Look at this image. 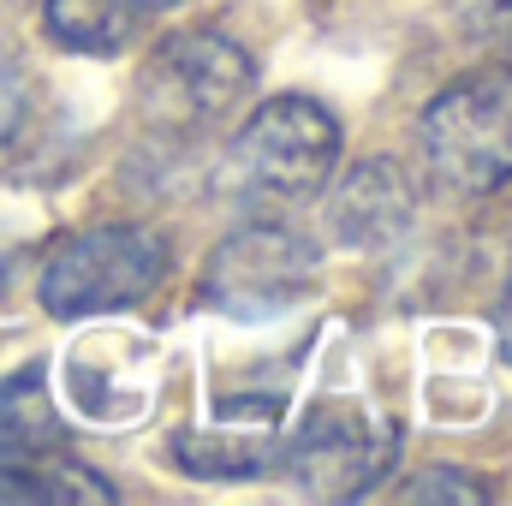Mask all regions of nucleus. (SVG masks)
<instances>
[{
	"mask_svg": "<svg viewBox=\"0 0 512 506\" xmlns=\"http://www.w3.org/2000/svg\"><path fill=\"white\" fill-rule=\"evenodd\" d=\"M340 161V126L310 96L262 102L233 137V185L256 209H292L328 185Z\"/></svg>",
	"mask_w": 512,
	"mask_h": 506,
	"instance_id": "obj_1",
	"label": "nucleus"
},
{
	"mask_svg": "<svg viewBox=\"0 0 512 506\" xmlns=\"http://www.w3.org/2000/svg\"><path fill=\"white\" fill-rule=\"evenodd\" d=\"M423 155L453 191L489 197L512 179V66H477L453 78L423 114Z\"/></svg>",
	"mask_w": 512,
	"mask_h": 506,
	"instance_id": "obj_2",
	"label": "nucleus"
},
{
	"mask_svg": "<svg viewBox=\"0 0 512 506\" xmlns=\"http://www.w3.org/2000/svg\"><path fill=\"white\" fill-rule=\"evenodd\" d=\"M167 274V251L155 233L143 227H90L78 239H66L60 251L42 262V310L60 322L78 316H102V310H126L143 304Z\"/></svg>",
	"mask_w": 512,
	"mask_h": 506,
	"instance_id": "obj_3",
	"label": "nucleus"
},
{
	"mask_svg": "<svg viewBox=\"0 0 512 506\" xmlns=\"http://www.w3.org/2000/svg\"><path fill=\"white\" fill-rule=\"evenodd\" d=\"M256 84V66L245 60V48L221 30H179L167 36L143 78H137V96H143V114L167 131H203L221 126Z\"/></svg>",
	"mask_w": 512,
	"mask_h": 506,
	"instance_id": "obj_4",
	"label": "nucleus"
},
{
	"mask_svg": "<svg viewBox=\"0 0 512 506\" xmlns=\"http://www.w3.org/2000/svg\"><path fill=\"white\" fill-rule=\"evenodd\" d=\"M399 453V429L370 417L358 399H322L304 411V429L286 441L280 471L310 501H358L387 477Z\"/></svg>",
	"mask_w": 512,
	"mask_h": 506,
	"instance_id": "obj_5",
	"label": "nucleus"
},
{
	"mask_svg": "<svg viewBox=\"0 0 512 506\" xmlns=\"http://www.w3.org/2000/svg\"><path fill=\"white\" fill-rule=\"evenodd\" d=\"M310 274H316V251L292 227L251 221L215 245L209 268H203V298L239 322H256V316L298 304L310 292Z\"/></svg>",
	"mask_w": 512,
	"mask_h": 506,
	"instance_id": "obj_6",
	"label": "nucleus"
},
{
	"mask_svg": "<svg viewBox=\"0 0 512 506\" xmlns=\"http://www.w3.org/2000/svg\"><path fill=\"white\" fill-rule=\"evenodd\" d=\"M411 209H417V197H411L405 167H393V161H364V167H352L346 185L334 191L328 227H334L340 245L376 251V245L399 239V233L411 227Z\"/></svg>",
	"mask_w": 512,
	"mask_h": 506,
	"instance_id": "obj_7",
	"label": "nucleus"
},
{
	"mask_svg": "<svg viewBox=\"0 0 512 506\" xmlns=\"http://www.w3.org/2000/svg\"><path fill=\"white\" fill-rule=\"evenodd\" d=\"M137 0H48L42 18H48V36L78 48V54H114L126 48L131 30H137Z\"/></svg>",
	"mask_w": 512,
	"mask_h": 506,
	"instance_id": "obj_8",
	"label": "nucleus"
},
{
	"mask_svg": "<svg viewBox=\"0 0 512 506\" xmlns=\"http://www.w3.org/2000/svg\"><path fill=\"white\" fill-rule=\"evenodd\" d=\"M173 459L197 477H256L274 459V429H185Z\"/></svg>",
	"mask_w": 512,
	"mask_h": 506,
	"instance_id": "obj_9",
	"label": "nucleus"
},
{
	"mask_svg": "<svg viewBox=\"0 0 512 506\" xmlns=\"http://www.w3.org/2000/svg\"><path fill=\"white\" fill-rule=\"evenodd\" d=\"M447 18L477 54L512 60V0H447Z\"/></svg>",
	"mask_w": 512,
	"mask_h": 506,
	"instance_id": "obj_10",
	"label": "nucleus"
},
{
	"mask_svg": "<svg viewBox=\"0 0 512 506\" xmlns=\"http://www.w3.org/2000/svg\"><path fill=\"white\" fill-rule=\"evenodd\" d=\"M405 501H465V506H477V501H489L477 483H465V471H423L411 489H405Z\"/></svg>",
	"mask_w": 512,
	"mask_h": 506,
	"instance_id": "obj_11",
	"label": "nucleus"
},
{
	"mask_svg": "<svg viewBox=\"0 0 512 506\" xmlns=\"http://www.w3.org/2000/svg\"><path fill=\"white\" fill-rule=\"evenodd\" d=\"M24 126V72L12 60H0V149Z\"/></svg>",
	"mask_w": 512,
	"mask_h": 506,
	"instance_id": "obj_12",
	"label": "nucleus"
},
{
	"mask_svg": "<svg viewBox=\"0 0 512 506\" xmlns=\"http://www.w3.org/2000/svg\"><path fill=\"white\" fill-rule=\"evenodd\" d=\"M495 346L512 364V280H507V292H501V304H495Z\"/></svg>",
	"mask_w": 512,
	"mask_h": 506,
	"instance_id": "obj_13",
	"label": "nucleus"
},
{
	"mask_svg": "<svg viewBox=\"0 0 512 506\" xmlns=\"http://www.w3.org/2000/svg\"><path fill=\"white\" fill-rule=\"evenodd\" d=\"M137 6H185V0H137Z\"/></svg>",
	"mask_w": 512,
	"mask_h": 506,
	"instance_id": "obj_14",
	"label": "nucleus"
}]
</instances>
